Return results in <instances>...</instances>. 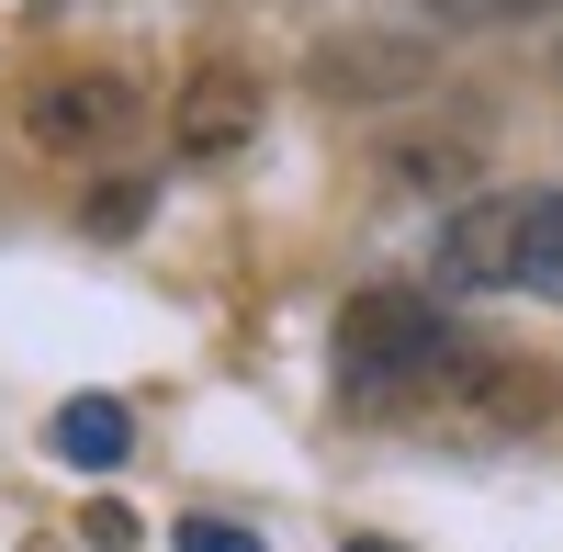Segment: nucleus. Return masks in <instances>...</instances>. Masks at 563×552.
Wrapping results in <instances>:
<instances>
[{"instance_id":"obj_2","label":"nucleus","mask_w":563,"mask_h":552,"mask_svg":"<svg viewBox=\"0 0 563 552\" xmlns=\"http://www.w3.org/2000/svg\"><path fill=\"white\" fill-rule=\"evenodd\" d=\"M23 135H34L45 158H102L113 135H135V79H113V68H57V79H34Z\"/></svg>"},{"instance_id":"obj_9","label":"nucleus","mask_w":563,"mask_h":552,"mask_svg":"<svg viewBox=\"0 0 563 552\" xmlns=\"http://www.w3.org/2000/svg\"><path fill=\"white\" fill-rule=\"evenodd\" d=\"M440 23H462V34H496V23H541V12H563V0H429Z\"/></svg>"},{"instance_id":"obj_11","label":"nucleus","mask_w":563,"mask_h":552,"mask_svg":"<svg viewBox=\"0 0 563 552\" xmlns=\"http://www.w3.org/2000/svg\"><path fill=\"white\" fill-rule=\"evenodd\" d=\"M169 552H260V530H238V519H180Z\"/></svg>"},{"instance_id":"obj_7","label":"nucleus","mask_w":563,"mask_h":552,"mask_svg":"<svg viewBox=\"0 0 563 552\" xmlns=\"http://www.w3.org/2000/svg\"><path fill=\"white\" fill-rule=\"evenodd\" d=\"M327 90H350V102H372V90H417L429 79V57H417V45H327Z\"/></svg>"},{"instance_id":"obj_13","label":"nucleus","mask_w":563,"mask_h":552,"mask_svg":"<svg viewBox=\"0 0 563 552\" xmlns=\"http://www.w3.org/2000/svg\"><path fill=\"white\" fill-rule=\"evenodd\" d=\"M350 552H384V541H350Z\"/></svg>"},{"instance_id":"obj_5","label":"nucleus","mask_w":563,"mask_h":552,"mask_svg":"<svg viewBox=\"0 0 563 552\" xmlns=\"http://www.w3.org/2000/svg\"><path fill=\"white\" fill-rule=\"evenodd\" d=\"M507 294L563 305V192H519V225H507Z\"/></svg>"},{"instance_id":"obj_8","label":"nucleus","mask_w":563,"mask_h":552,"mask_svg":"<svg viewBox=\"0 0 563 552\" xmlns=\"http://www.w3.org/2000/svg\"><path fill=\"white\" fill-rule=\"evenodd\" d=\"M384 180L395 192H462V180H474V147H462V135H417V147H384Z\"/></svg>"},{"instance_id":"obj_3","label":"nucleus","mask_w":563,"mask_h":552,"mask_svg":"<svg viewBox=\"0 0 563 552\" xmlns=\"http://www.w3.org/2000/svg\"><path fill=\"white\" fill-rule=\"evenodd\" d=\"M260 113H271V102H260L249 68H192V79H180V102H169V147L192 158V169H225V158L260 135Z\"/></svg>"},{"instance_id":"obj_12","label":"nucleus","mask_w":563,"mask_h":552,"mask_svg":"<svg viewBox=\"0 0 563 552\" xmlns=\"http://www.w3.org/2000/svg\"><path fill=\"white\" fill-rule=\"evenodd\" d=\"M79 541H90V552H135V508H113V496H102V508L79 519Z\"/></svg>"},{"instance_id":"obj_6","label":"nucleus","mask_w":563,"mask_h":552,"mask_svg":"<svg viewBox=\"0 0 563 552\" xmlns=\"http://www.w3.org/2000/svg\"><path fill=\"white\" fill-rule=\"evenodd\" d=\"M507 225H519V203H462V214L440 225V271H451L462 294L507 283Z\"/></svg>"},{"instance_id":"obj_10","label":"nucleus","mask_w":563,"mask_h":552,"mask_svg":"<svg viewBox=\"0 0 563 552\" xmlns=\"http://www.w3.org/2000/svg\"><path fill=\"white\" fill-rule=\"evenodd\" d=\"M79 225H90V238H124V225H147V180H102V192L79 203Z\"/></svg>"},{"instance_id":"obj_4","label":"nucleus","mask_w":563,"mask_h":552,"mask_svg":"<svg viewBox=\"0 0 563 552\" xmlns=\"http://www.w3.org/2000/svg\"><path fill=\"white\" fill-rule=\"evenodd\" d=\"M45 451L79 463V474H113L124 451H135V406H124V395H68L57 418H45Z\"/></svg>"},{"instance_id":"obj_1","label":"nucleus","mask_w":563,"mask_h":552,"mask_svg":"<svg viewBox=\"0 0 563 552\" xmlns=\"http://www.w3.org/2000/svg\"><path fill=\"white\" fill-rule=\"evenodd\" d=\"M339 384L361 406H395V418H462V429H530L541 406H552L530 373H496L429 294H350L339 305Z\"/></svg>"}]
</instances>
